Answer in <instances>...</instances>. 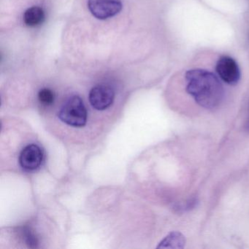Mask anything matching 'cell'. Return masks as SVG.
Returning <instances> with one entry per match:
<instances>
[{
	"instance_id": "6da1fadb",
	"label": "cell",
	"mask_w": 249,
	"mask_h": 249,
	"mask_svg": "<svg viewBox=\"0 0 249 249\" xmlns=\"http://www.w3.org/2000/svg\"><path fill=\"white\" fill-rule=\"evenodd\" d=\"M188 94L201 107L213 109L218 107L224 97L222 84L216 75L203 69H192L185 75Z\"/></svg>"
},
{
	"instance_id": "7a4b0ae2",
	"label": "cell",
	"mask_w": 249,
	"mask_h": 249,
	"mask_svg": "<svg viewBox=\"0 0 249 249\" xmlns=\"http://www.w3.org/2000/svg\"><path fill=\"white\" fill-rule=\"evenodd\" d=\"M58 116L69 126L82 127L87 122V107L79 96H72L64 103Z\"/></svg>"
},
{
	"instance_id": "3957f363",
	"label": "cell",
	"mask_w": 249,
	"mask_h": 249,
	"mask_svg": "<svg viewBox=\"0 0 249 249\" xmlns=\"http://www.w3.org/2000/svg\"><path fill=\"white\" fill-rule=\"evenodd\" d=\"M87 6L91 14L100 20L114 17L122 9L121 0H88Z\"/></svg>"
},
{
	"instance_id": "277c9868",
	"label": "cell",
	"mask_w": 249,
	"mask_h": 249,
	"mask_svg": "<svg viewBox=\"0 0 249 249\" xmlns=\"http://www.w3.org/2000/svg\"><path fill=\"white\" fill-rule=\"evenodd\" d=\"M215 71L218 77L229 85H235L240 81V68L237 62L230 56H221L215 65Z\"/></svg>"
},
{
	"instance_id": "5b68a950",
	"label": "cell",
	"mask_w": 249,
	"mask_h": 249,
	"mask_svg": "<svg viewBox=\"0 0 249 249\" xmlns=\"http://www.w3.org/2000/svg\"><path fill=\"white\" fill-rule=\"evenodd\" d=\"M115 98V92L111 87L106 85H98L91 89L89 92L90 103L94 109L104 110L108 108Z\"/></svg>"
},
{
	"instance_id": "8992f818",
	"label": "cell",
	"mask_w": 249,
	"mask_h": 249,
	"mask_svg": "<svg viewBox=\"0 0 249 249\" xmlns=\"http://www.w3.org/2000/svg\"><path fill=\"white\" fill-rule=\"evenodd\" d=\"M44 158L42 148L37 144H30L23 148L19 156V164L24 170L28 171L37 170Z\"/></svg>"
},
{
	"instance_id": "52a82bcc",
	"label": "cell",
	"mask_w": 249,
	"mask_h": 249,
	"mask_svg": "<svg viewBox=\"0 0 249 249\" xmlns=\"http://www.w3.org/2000/svg\"><path fill=\"white\" fill-rule=\"evenodd\" d=\"M45 18H46V14L43 8L34 6L28 8L24 12L23 19L26 25L34 27L43 24Z\"/></svg>"
},
{
	"instance_id": "ba28073f",
	"label": "cell",
	"mask_w": 249,
	"mask_h": 249,
	"mask_svg": "<svg viewBox=\"0 0 249 249\" xmlns=\"http://www.w3.org/2000/svg\"><path fill=\"white\" fill-rule=\"evenodd\" d=\"M186 243V239L181 233L178 231L169 234L159 245V249H183Z\"/></svg>"
},
{
	"instance_id": "9c48e42d",
	"label": "cell",
	"mask_w": 249,
	"mask_h": 249,
	"mask_svg": "<svg viewBox=\"0 0 249 249\" xmlns=\"http://www.w3.org/2000/svg\"><path fill=\"white\" fill-rule=\"evenodd\" d=\"M39 101L45 106H51L55 100V94L50 89L44 88L38 93Z\"/></svg>"
},
{
	"instance_id": "30bf717a",
	"label": "cell",
	"mask_w": 249,
	"mask_h": 249,
	"mask_svg": "<svg viewBox=\"0 0 249 249\" xmlns=\"http://www.w3.org/2000/svg\"><path fill=\"white\" fill-rule=\"evenodd\" d=\"M24 238L29 246L31 248H36L37 244V237L35 235L34 233L31 230L27 229L24 231Z\"/></svg>"
}]
</instances>
